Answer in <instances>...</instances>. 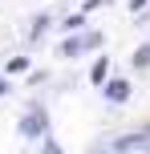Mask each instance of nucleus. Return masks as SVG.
<instances>
[{
  "label": "nucleus",
  "mask_w": 150,
  "mask_h": 154,
  "mask_svg": "<svg viewBox=\"0 0 150 154\" xmlns=\"http://www.w3.org/2000/svg\"><path fill=\"white\" fill-rule=\"evenodd\" d=\"M4 69H8V73H24V69H29V57H24V53H20V57H12Z\"/></svg>",
  "instance_id": "1a4fd4ad"
},
{
  "label": "nucleus",
  "mask_w": 150,
  "mask_h": 154,
  "mask_svg": "<svg viewBox=\"0 0 150 154\" xmlns=\"http://www.w3.org/2000/svg\"><path fill=\"white\" fill-rule=\"evenodd\" d=\"M102 89H106V101H110V106H126V101H130V93H134V89H130V81H122V77H114V81L106 77V81H102Z\"/></svg>",
  "instance_id": "20e7f679"
},
{
  "label": "nucleus",
  "mask_w": 150,
  "mask_h": 154,
  "mask_svg": "<svg viewBox=\"0 0 150 154\" xmlns=\"http://www.w3.org/2000/svg\"><path fill=\"white\" fill-rule=\"evenodd\" d=\"M93 154H150V126L138 134H118L110 142H93Z\"/></svg>",
  "instance_id": "f257e3e1"
},
{
  "label": "nucleus",
  "mask_w": 150,
  "mask_h": 154,
  "mask_svg": "<svg viewBox=\"0 0 150 154\" xmlns=\"http://www.w3.org/2000/svg\"><path fill=\"white\" fill-rule=\"evenodd\" d=\"M41 154H65V150H61V146H57V142L45 134V138H41Z\"/></svg>",
  "instance_id": "9d476101"
},
{
  "label": "nucleus",
  "mask_w": 150,
  "mask_h": 154,
  "mask_svg": "<svg viewBox=\"0 0 150 154\" xmlns=\"http://www.w3.org/2000/svg\"><path fill=\"white\" fill-rule=\"evenodd\" d=\"M61 24H65V29H69V32H73V29L81 32V24H85V12H69V16H65Z\"/></svg>",
  "instance_id": "6e6552de"
},
{
  "label": "nucleus",
  "mask_w": 150,
  "mask_h": 154,
  "mask_svg": "<svg viewBox=\"0 0 150 154\" xmlns=\"http://www.w3.org/2000/svg\"><path fill=\"white\" fill-rule=\"evenodd\" d=\"M106 77H110V57H97V61H93V69H89V81H93V85H102Z\"/></svg>",
  "instance_id": "39448f33"
},
{
  "label": "nucleus",
  "mask_w": 150,
  "mask_h": 154,
  "mask_svg": "<svg viewBox=\"0 0 150 154\" xmlns=\"http://www.w3.org/2000/svg\"><path fill=\"white\" fill-rule=\"evenodd\" d=\"M4 93H12V85H8V81H0V97H4Z\"/></svg>",
  "instance_id": "ddd939ff"
},
{
  "label": "nucleus",
  "mask_w": 150,
  "mask_h": 154,
  "mask_svg": "<svg viewBox=\"0 0 150 154\" xmlns=\"http://www.w3.org/2000/svg\"><path fill=\"white\" fill-rule=\"evenodd\" d=\"M106 0H85V8H81V12H93V8H102Z\"/></svg>",
  "instance_id": "9b49d317"
},
{
  "label": "nucleus",
  "mask_w": 150,
  "mask_h": 154,
  "mask_svg": "<svg viewBox=\"0 0 150 154\" xmlns=\"http://www.w3.org/2000/svg\"><path fill=\"white\" fill-rule=\"evenodd\" d=\"M16 130H20L24 138H37V142H41V138L49 134V114H45V106H32L29 114L20 118V126H16Z\"/></svg>",
  "instance_id": "f03ea898"
},
{
  "label": "nucleus",
  "mask_w": 150,
  "mask_h": 154,
  "mask_svg": "<svg viewBox=\"0 0 150 154\" xmlns=\"http://www.w3.org/2000/svg\"><path fill=\"white\" fill-rule=\"evenodd\" d=\"M85 49H102V32H77V37L61 41V57H81Z\"/></svg>",
  "instance_id": "7ed1b4c3"
},
{
  "label": "nucleus",
  "mask_w": 150,
  "mask_h": 154,
  "mask_svg": "<svg viewBox=\"0 0 150 154\" xmlns=\"http://www.w3.org/2000/svg\"><path fill=\"white\" fill-rule=\"evenodd\" d=\"M130 61H134V69H150V45H138Z\"/></svg>",
  "instance_id": "423d86ee"
},
{
  "label": "nucleus",
  "mask_w": 150,
  "mask_h": 154,
  "mask_svg": "<svg viewBox=\"0 0 150 154\" xmlns=\"http://www.w3.org/2000/svg\"><path fill=\"white\" fill-rule=\"evenodd\" d=\"M146 4H150V0H130V8H134V12H146Z\"/></svg>",
  "instance_id": "f8f14e48"
},
{
  "label": "nucleus",
  "mask_w": 150,
  "mask_h": 154,
  "mask_svg": "<svg viewBox=\"0 0 150 154\" xmlns=\"http://www.w3.org/2000/svg\"><path fill=\"white\" fill-rule=\"evenodd\" d=\"M45 29H49V16H37V20L29 24V41H32V45L41 41V32H45Z\"/></svg>",
  "instance_id": "0eeeda50"
}]
</instances>
